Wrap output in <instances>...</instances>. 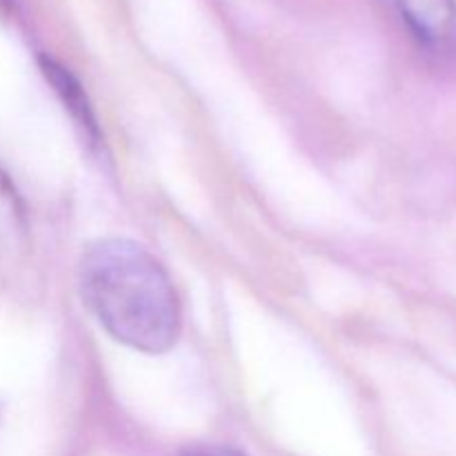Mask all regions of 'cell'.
Returning <instances> with one entry per match:
<instances>
[{
    "label": "cell",
    "instance_id": "3",
    "mask_svg": "<svg viewBox=\"0 0 456 456\" xmlns=\"http://www.w3.org/2000/svg\"><path fill=\"white\" fill-rule=\"evenodd\" d=\"M43 71L47 74V80L53 85V89L61 96L65 110H69L71 118L78 125L83 136L87 138L89 145L98 147L101 145V132H98V123L94 118V111L89 107L87 96H85L83 87L78 80L69 74L62 65H58L52 58H43Z\"/></svg>",
    "mask_w": 456,
    "mask_h": 456
},
{
    "label": "cell",
    "instance_id": "2",
    "mask_svg": "<svg viewBox=\"0 0 456 456\" xmlns=\"http://www.w3.org/2000/svg\"><path fill=\"white\" fill-rule=\"evenodd\" d=\"M412 34L430 47L456 40V0H396Z\"/></svg>",
    "mask_w": 456,
    "mask_h": 456
},
{
    "label": "cell",
    "instance_id": "1",
    "mask_svg": "<svg viewBox=\"0 0 456 456\" xmlns=\"http://www.w3.org/2000/svg\"><path fill=\"white\" fill-rule=\"evenodd\" d=\"M83 305L116 343L165 354L181 334V303L172 279L142 245L101 239L78 263Z\"/></svg>",
    "mask_w": 456,
    "mask_h": 456
},
{
    "label": "cell",
    "instance_id": "4",
    "mask_svg": "<svg viewBox=\"0 0 456 456\" xmlns=\"http://www.w3.org/2000/svg\"><path fill=\"white\" fill-rule=\"evenodd\" d=\"M181 456H243L230 448H221V445H191Z\"/></svg>",
    "mask_w": 456,
    "mask_h": 456
}]
</instances>
